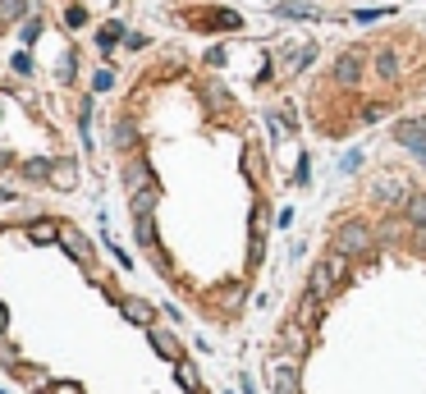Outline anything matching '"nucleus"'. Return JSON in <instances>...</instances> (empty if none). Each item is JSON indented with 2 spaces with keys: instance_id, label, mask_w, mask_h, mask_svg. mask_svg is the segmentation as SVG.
Wrapping results in <instances>:
<instances>
[{
  "instance_id": "1",
  "label": "nucleus",
  "mask_w": 426,
  "mask_h": 394,
  "mask_svg": "<svg viewBox=\"0 0 426 394\" xmlns=\"http://www.w3.org/2000/svg\"><path fill=\"white\" fill-rule=\"evenodd\" d=\"M344 271H348V257H344V253H330L326 262H316L312 271H307V294H312L316 303L335 298V289H340V280H344Z\"/></svg>"
},
{
  "instance_id": "2",
  "label": "nucleus",
  "mask_w": 426,
  "mask_h": 394,
  "mask_svg": "<svg viewBox=\"0 0 426 394\" xmlns=\"http://www.w3.org/2000/svg\"><path fill=\"white\" fill-rule=\"evenodd\" d=\"M372 248H376V234L362 220H344V225L335 229V253H344L348 262H353V257H372Z\"/></svg>"
},
{
  "instance_id": "3",
  "label": "nucleus",
  "mask_w": 426,
  "mask_h": 394,
  "mask_svg": "<svg viewBox=\"0 0 426 394\" xmlns=\"http://www.w3.org/2000/svg\"><path fill=\"white\" fill-rule=\"evenodd\" d=\"M270 390H275V394H303V390H298V362L294 358L270 362Z\"/></svg>"
},
{
  "instance_id": "4",
  "label": "nucleus",
  "mask_w": 426,
  "mask_h": 394,
  "mask_svg": "<svg viewBox=\"0 0 426 394\" xmlns=\"http://www.w3.org/2000/svg\"><path fill=\"white\" fill-rule=\"evenodd\" d=\"M394 138L426 161V120H399V124H394Z\"/></svg>"
},
{
  "instance_id": "5",
  "label": "nucleus",
  "mask_w": 426,
  "mask_h": 394,
  "mask_svg": "<svg viewBox=\"0 0 426 394\" xmlns=\"http://www.w3.org/2000/svg\"><path fill=\"white\" fill-rule=\"evenodd\" d=\"M335 83H340V88H357V83H362V51H357V46L335 60Z\"/></svg>"
},
{
  "instance_id": "6",
  "label": "nucleus",
  "mask_w": 426,
  "mask_h": 394,
  "mask_svg": "<svg viewBox=\"0 0 426 394\" xmlns=\"http://www.w3.org/2000/svg\"><path fill=\"white\" fill-rule=\"evenodd\" d=\"M60 243H64V253H69L74 262L92 266V243L83 238V229H74V225H60Z\"/></svg>"
},
{
  "instance_id": "7",
  "label": "nucleus",
  "mask_w": 426,
  "mask_h": 394,
  "mask_svg": "<svg viewBox=\"0 0 426 394\" xmlns=\"http://www.w3.org/2000/svg\"><path fill=\"white\" fill-rule=\"evenodd\" d=\"M120 312H124V321L142 325V330H151V325H156V307H151L147 298H124V303H120Z\"/></svg>"
},
{
  "instance_id": "8",
  "label": "nucleus",
  "mask_w": 426,
  "mask_h": 394,
  "mask_svg": "<svg viewBox=\"0 0 426 394\" xmlns=\"http://www.w3.org/2000/svg\"><path fill=\"white\" fill-rule=\"evenodd\" d=\"M147 340H151V349H156L166 362H174V367L183 362V349H179V340H174V330H161V325H151Z\"/></svg>"
},
{
  "instance_id": "9",
  "label": "nucleus",
  "mask_w": 426,
  "mask_h": 394,
  "mask_svg": "<svg viewBox=\"0 0 426 394\" xmlns=\"http://www.w3.org/2000/svg\"><path fill=\"white\" fill-rule=\"evenodd\" d=\"M372 197L381 202V207H394V202H408V188H403V179H399V175H385V179H376Z\"/></svg>"
},
{
  "instance_id": "10",
  "label": "nucleus",
  "mask_w": 426,
  "mask_h": 394,
  "mask_svg": "<svg viewBox=\"0 0 426 394\" xmlns=\"http://www.w3.org/2000/svg\"><path fill=\"white\" fill-rule=\"evenodd\" d=\"M124 188H129V193H142V188H151V170H147V161L133 156L129 166H124Z\"/></svg>"
},
{
  "instance_id": "11",
  "label": "nucleus",
  "mask_w": 426,
  "mask_h": 394,
  "mask_svg": "<svg viewBox=\"0 0 426 394\" xmlns=\"http://www.w3.org/2000/svg\"><path fill=\"white\" fill-rule=\"evenodd\" d=\"M372 64H376V74H381L385 83H399V79H403V64H399V55H394L390 46H385V51H376Z\"/></svg>"
},
{
  "instance_id": "12",
  "label": "nucleus",
  "mask_w": 426,
  "mask_h": 394,
  "mask_svg": "<svg viewBox=\"0 0 426 394\" xmlns=\"http://www.w3.org/2000/svg\"><path fill=\"white\" fill-rule=\"evenodd\" d=\"M312 55H316L312 42H307V46H289V55L280 60V74H284V79H289V74H298L303 64H312Z\"/></svg>"
},
{
  "instance_id": "13",
  "label": "nucleus",
  "mask_w": 426,
  "mask_h": 394,
  "mask_svg": "<svg viewBox=\"0 0 426 394\" xmlns=\"http://www.w3.org/2000/svg\"><path fill=\"white\" fill-rule=\"evenodd\" d=\"M18 175H23V179H33V184H46V179L55 175V161L33 156V161H23V166H18Z\"/></svg>"
},
{
  "instance_id": "14",
  "label": "nucleus",
  "mask_w": 426,
  "mask_h": 394,
  "mask_svg": "<svg viewBox=\"0 0 426 394\" xmlns=\"http://www.w3.org/2000/svg\"><path fill=\"white\" fill-rule=\"evenodd\" d=\"M28 238H33V243H60V225H55V220H33V225H28Z\"/></svg>"
},
{
  "instance_id": "15",
  "label": "nucleus",
  "mask_w": 426,
  "mask_h": 394,
  "mask_svg": "<svg viewBox=\"0 0 426 394\" xmlns=\"http://www.w3.org/2000/svg\"><path fill=\"white\" fill-rule=\"evenodd\" d=\"M156 202H161V188L151 184V188H142V193H133L129 207H133V216H151V207H156Z\"/></svg>"
},
{
  "instance_id": "16",
  "label": "nucleus",
  "mask_w": 426,
  "mask_h": 394,
  "mask_svg": "<svg viewBox=\"0 0 426 394\" xmlns=\"http://www.w3.org/2000/svg\"><path fill=\"white\" fill-rule=\"evenodd\" d=\"M51 184H55V188H74V184H79V166H74V161H55Z\"/></svg>"
},
{
  "instance_id": "17",
  "label": "nucleus",
  "mask_w": 426,
  "mask_h": 394,
  "mask_svg": "<svg viewBox=\"0 0 426 394\" xmlns=\"http://www.w3.org/2000/svg\"><path fill=\"white\" fill-rule=\"evenodd\" d=\"M202 28H243V18L238 14H229V9H211L207 18H197Z\"/></svg>"
},
{
  "instance_id": "18",
  "label": "nucleus",
  "mask_w": 426,
  "mask_h": 394,
  "mask_svg": "<svg viewBox=\"0 0 426 394\" xmlns=\"http://www.w3.org/2000/svg\"><path fill=\"white\" fill-rule=\"evenodd\" d=\"M403 211H408V220H413V225H422V229H426V193H408Z\"/></svg>"
},
{
  "instance_id": "19",
  "label": "nucleus",
  "mask_w": 426,
  "mask_h": 394,
  "mask_svg": "<svg viewBox=\"0 0 426 394\" xmlns=\"http://www.w3.org/2000/svg\"><path fill=\"white\" fill-rule=\"evenodd\" d=\"M243 175L253 179V184H261V175H266V166H261V151H257V147L243 151Z\"/></svg>"
},
{
  "instance_id": "20",
  "label": "nucleus",
  "mask_w": 426,
  "mask_h": 394,
  "mask_svg": "<svg viewBox=\"0 0 426 394\" xmlns=\"http://www.w3.org/2000/svg\"><path fill=\"white\" fill-rule=\"evenodd\" d=\"M133 142H138V129H133V120H120V124H115V147L129 151Z\"/></svg>"
},
{
  "instance_id": "21",
  "label": "nucleus",
  "mask_w": 426,
  "mask_h": 394,
  "mask_svg": "<svg viewBox=\"0 0 426 394\" xmlns=\"http://www.w3.org/2000/svg\"><path fill=\"white\" fill-rule=\"evenodd\" d=\"M28 14V0H0V23H18Z\"/></svg>"
},
{
  "instance_id": "22",
  "label": "nucleus",
  "mask_w": 426,
  "mask_h": 394,
  "mask_svg": "<svg viewBox=\"0 0 426 394\" xmlns=\"http://www.w3.org/2000/svg\"><path fill=\"white\" fill-rule=\"evenodd\" d=\"M138 243L147 253H156V225H151V216H138Z\"/></svg>"
},
{
  "instance_id": "23",
  "label": "nucleus",
  "mask_w": 426,
  "mask_h": 394,
  "mask_svg": "<svg viewBox=\"0 0 426 394\" xmlns=\"http://www.w3.org/2000/svg\"><path fill=\"white\" fill-rule=\"evenodd\" d=\"M120 37H124V23H105L101 33H96V46H101V51H110V46L120 42Z\"/></svg>"
},
{
  "instance_id": "24",
  "label": "nucleus",
  "mask_w": 426,
  "mask_h": 394,
  "mask_svg": "<svg viewBox=\"0 0 426 394\" xmlns=\"http://www.w3.org/2000/svg\"><path fill=\"white\" fill-rule=\"evenodd\" d=\"M275 14H284V18H312L316 9H312V5H280Z\"/></svg>"
},
{
  "instance_id": "25",
  "label": "nucleus",
  "mask_w": 426,
  "mask_h": 394,
  "mask_svg": "<svg viewBox=\"0 0 426 394\" xmlns=\"http://www.w3.org/2000/svg\"><path fill=\"white\" fill-rule=\"evenodd\" d=\"M110 88H115V74L110 69H96L92 74V92H110Z\"/></svg>"
},
{
  "instance_id": "26",
  "label": "nucleus",
  "mask_w": 426,
  "mask_h": 394,
  "mask_svg": "<svg viewBox=\"0 0 426 394\" xmlns=\"http://www.w3.org/2000/svg\"><path fill=\"white\" fill-rule=\"evenodd\" d=\"M316 307H321V303H316V298L307 294V298H303V307H298V316H303V321L312 325V321H316Z\"/></svg>"
},
{
  "instance_id": "27",
  "label": "nucleus",
  "mask_w": 426,
  "mask_h": 394,
  "mask_svg": "<svg viewBox=\"0 0 426 394\" xmlns=\"http://www.w3.org/2000/svg\"><path fill=\"white\" fill-rule=\"evenodd\" d=\"M83 18H87L83 5H69V9H64V23H69V28H83Z\"/></svg>"
},
{
  "instance_id": "28",
  "label": "nucleus",
  "mask_w": 426,
  "mask_h": 394,
  "mask_svg": "<svg viewBox=\"0 0 426 394\" xmlns=\"http://www.w3.org/2000/svg\"><path fill=\"white\" fill-rule=\"evenodd\" d=\"M179 386H183V390H192V394L202 390V386H197V376H192V367H183V362H179Z\"/></svg>"
},
{
  "instance_id": "29",
  "label": "nucleus",
  "mask_w": 426,
  "mask_h": 394,
  "mask_svg": "<svg viewBox=\"0 0 426 394\" xmlns=\"http://www.w3.org/2000/svg\"><path fill=\"white\" fill-rule=\"evenodd\" d=\"M248 253H253V257H248V262H261V257H266V238H261V234H253V248H248Z\"/></svg>"
},
{
  "instance_id": "30",
  "label": "nucleus",
  "mask_w": 426,
  "mask_h": 394,
  "mask_svg": "<svg viewBox=\"0 0 426 394\" xmlns=\"http://www.w3.org/2000/svg\"><path fill=\"white\" fill-rule=\"evenodd\" d=\"M357 166H362V151H348V156L340 161V170H344V175H353Z\"/></svg>"
},
{
  "instance_id": "31",
  "label": "nucleus",
  "mask_w": 426,
  "mask_h": 394,
  "mask_svg": "<svg viewBox=\"0 0 426 394\" xmlns=\"http://www.w3.org/2000/svg\"><path fill=\"white\" fill-rule=\"evenodd\" d=\"M37 33H42V23H37V18H28V23H23V46H33Z\"/></svg>"
},
{
  "instance_id": "32",
  "label": "nucleus",
  "mask_w": 426,
  "mask_h": 394,
  "mask_svg": "<svg viewBox=\"0 0 426 394\" xmlns=\"http://www.w3.org/2000/svg\"><path fill=\"white\" fill-rule=\"evenodd\" d=\"M14 74H33V55L18 51V55H14Z\"/></svg>"
},
{
  "instance_id": "33",
  "label": "nucleus",
  "mask_w": 426,
  "mask_h": 394,
  "mask_svg": "<svg viewBox=\"0 0 426 394\" xmlns=\"http://www.w3.org/2000/svg\"><path fill=\"white\" fill-rule=\"evenodd\" d=\"M51 394H83V390L74 386V381H55V386H51Z\"/></svg>"
},
{
  "instance_id": "34",
  "label": "nucleus",
  "mask_w": 426,
  "mask_h": 394,
  "mask_svg": "<svg viewBox=\"0 0 426 394\" xmlns=\"http://www.w3.org/2000/svg\"><path fill=\"white\" fill-rule=\"evenodd\" d=\"M294 179H298V184H307V179H312V161H307V156L298 161V175H294Z\"/></svg>"
},
{
  "instance_id": "35",
  "label": "nucleus",
  "mask_w": 426,
  "mask_h": 394,
  "mask_svg": "<svg viewBox=\"0 0 426 394\" xmlns=\"http://www.w3.org/2000/svg\"><path fill=\"white\" fill-rule=\"evenodd\" d=\"M381 14H385V9H357V23H376Z\"/></svg>"
},
{
  "instance_id": "36",
  "label": "nucleus",
  "mask_w": 426,
  "mask_h": 394,
  "mask_svg": "<svg viewBox=\"0 0 426 394\" xmlns=\"http://www.w3.org/2000/svg\"><path fill=\"white\" fill-rule=\"evenodd\" d=\"M5 325H9V312H5V303H0V335H5Z\"/></svg>"
},
{
  "instance_id": "37",
  "label": "nucleus",
  "mask_w": 426,
  "mask_h": 394,
  "mask_svg": "<svg viewBox=\"0 0 426 394\" xmlns=\"http://www.w3.org/2000/svg\"><path fill=\"white\" fill-rule=\"evenodd\" d=\"M9 197H14V193H9V188H0V202H9Z\"/></svg>"
},
{
  "instance_id": "38",
  "label": "nucleus",
  "mask_w": 426,
  "mask_h": 394,
  "mask_svg": "<svg viewBox=\"0 0 426 394\" xmlns=\"http://www.w3.org/2000/svg\"><path fill=\"white\" fill-rule=\"evenodd\" d=\"M5 166H9V156H5V151H0V170H5Z\"/></svg>"
},
{
  "instance_id": "39",
  "label": "nucleus",
  "mask_w": 426,
  "mask_h": 394,
  "mask_svg": "<svg viewBox=\"0 0 426 394\" xmlns=\"http://www.w3.org/2000/svg\"><path fill=\"white\" fill-rule=\"evenodd\" d=\"M229 394H234V390H229Z\"/></svg>"
}]
</instances>
